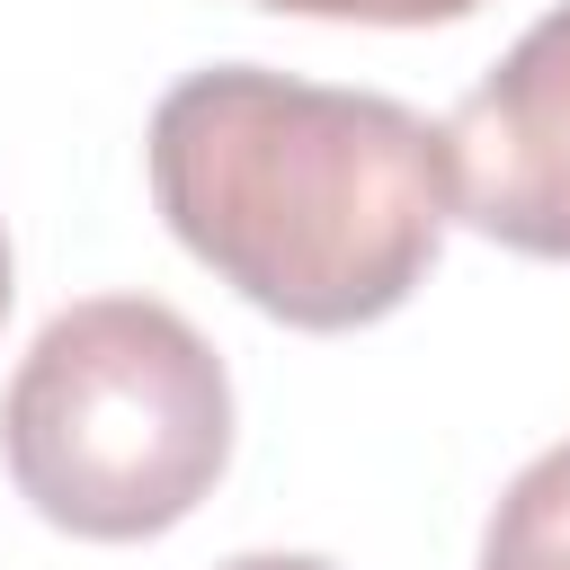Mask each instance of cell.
<instances>
[{
    "mask_svg": "<svg viewBox=\"0 0 570 570\" xmlns=\"http://www.w3.org/2000/svg\"><path fill=\"white\" fill-rule=\"evenodd\" d=\"M151 205L240 303L285 330H365L436 267L445 134L383 89L267 62L187 71L151 107Z\"/></svg>",
    "mask_w": 570,
    "mask_h": 570,
    "instance_id": "1",
    "label": "cell"
},
{
    "mask_svg": "<svg viewBox=\"0 0 570 570\" xmlns=\"http://www.w3.org/2000/svg\"><path fill=\"white\" fill-rule=\"evenodd\" d=\"M0 454L18 499L80 543L169 534L232 463V374L187 312L89 294L18 356Z\"/></svg>",
    "mask_w": 570,
    "mask_h": 570,
    "instance_id": "2",
    "label": "cell"
},
{
    "mask_svg": "<svg viewBox=\"0 0 570 570\" xmlns=\"http://www.w3.org/2000/svg\"><path fill=\"white\" fill-rule=\"evenodd\" d=\"M436 134L472 232L525 258H570V0L543 9Z\"/></svg>",
    "mask_w": 570,
    "mask_h": 570,
    "instance_id": "3",
    "label": "cell"
},
{
    "mask_svg": "<svg viewBox=\"0 0 570 570\" xmlns=\"http://www.w3.org/2000/svg\"><path fill=\"white\" fill-rule=\"evenodd\" d=\"M481 570H570V445H543L490 508Z\"/></svg>",
    "mask_w": 570,
    "mask_h": 570,
    "instance_id": "4",
    "label": "cell"
},
{
    "mask_svg": "<svg viewBox=\"0 0 570 570\" xmlns=\"http://www.w3.org/2000/svg\"><path fill=\"white\" fill-rule=\"evenodd\" d=\"M249 9H276V18H356V27H445V18H472L481 0H249Z\"/></svg>",
    "mask_w": 570,
    "mask_h": 570,
    "instance_id": "5",
    "label": "cell"
},
{
    "mask_svg": "<svg viewBox=\"0 0 570 570\" xmlns=\"http://www.w3.org/2000/svg\"><path fill=\"white\" fill-rule=\"evenodd\" d=\"M223 570H338V561H321V552H240Z\"/></svg>",
    "mask_w": 570,
    "mask_h": 570,
    "instance_id": "6",
    "label": "cell"
},
{
    "mask_svg": "<svg viewBox=\"0 0 570 570\" xmlns=\"http://www.w3.org/2000/svg\"><path fill=\"white\" fill-rule=\"evenodd\" d=\"M9 294H18V285H9V232H0V321H9Z\"/></svg>",
    "mask_w": 570,
    "mask_h": 570,
    "instance_id": "7",
    "label": "cell"
}]
</instances>
